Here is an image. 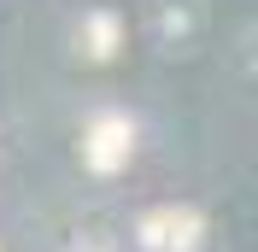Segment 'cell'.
Instances as JSON below:
<instances>
[{
	"mask_svg": "<svg viewBox=\"0 0 258 252\" xmlns=\"http://www.w3.org/2000/svg\"><path fill=\"white\" fill-rule=\"evenodd\" d=\"M200 235H206V223L194 217V211H182V205L153 211V217L141 223V240H147L153 252H194V246H200Z\"/></svg>",
	"mask_w": 258,
	"mask_h": 252,
	"instance_id": "cell-1",
	"label": "cell"
},
{
	"mask_svg": "<svg viewBox=\"0 0 258 252\" xmlns=\"http://www.w3.org/2000/svg\"><path fill=\"white\" fill-rule=\"evenodd\" d=\"M129 147H135V123H129V117H100V123L88 129L82 153H88L94 170H117V164L129 158Z\"/></svg>",
	"mask_w": 258,
	"mask_h": 252,
	"instance_id": "cell-2",
	"label": "cell"
},
{
	"mask_svg": "<svg viewBox=\"0 0 258 252\" xmlns=\"http://www.w3.org/2000/svg\"><path fill=\"white\" fill-rule=\"evenodd\" d=\"M82 53H88V59H112L117 53V18L112 12H94L82 24Z\"/></svg>",
	"mask_w": 258,
	"mask_h": 252,
	"instance_id": "cell-3",
	"label": "cell"
}]
</instances>
